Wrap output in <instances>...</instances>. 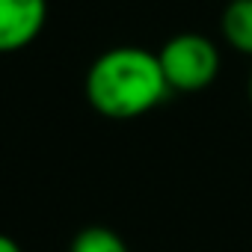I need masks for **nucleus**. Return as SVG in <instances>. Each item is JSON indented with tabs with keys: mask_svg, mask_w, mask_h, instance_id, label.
Instances as JSON below:
<instances>
[{
	"mask_svg": "<svg viewBox=\"0 0 252 252\" xmlns=\"http://www.w3.org/2000/svg\"><path fill=\"white\" fill-rule=\"evenodd\" d=\"M48 21V0H0V54L30 48Z\"/></svg>",
	"mask_w": 252,
	"mask_h": 252,
	"instance_id": "nucleus-3",
	"label": "nucleus"
},
{
	"mask_svg": "<svg viewBox=\"0 0 252 252\" xmlns=\"http://www.w3.org/2000/svg\"><path fill=\"white\" fill-rule=\"evenodd\" d=\"M220 36L243 57H252V0H228L220 15Z\"/></svg>",
	"mask_w": 252,
	"mask_h": 252,
	"instance_id": "nucleus-4",
	"label": "nucleus"
},
{
	"mask_svg": "<svg viewBox=\"0 0 252 252\" xmlns=\"http://www.w3.org/2000/svg\"><path fill=\"white\" fill-rule=\"evenodd\" d=\"M246 92H249V104H252V71H249V86H246Z\"/></svg>",
	"mask_w": 252,
	"mask_h": 252,
	"instance_id": "nucleus-7",
	"label": "nucleus"
},
{
	"mask_svg": "<svg viewBox=\"0 0 252 252\" xmlns=\"http://www.w3.org/2000/svg\"><path fill=\"white\" fill-rule=\"evenodd\" d=\"M0 252H24V249H21V243L15 237H9V234L0 231Z\"/></svg>",
	"mask_w": 252,
	"mask_h": 252,
	"instance_id": "nucleus-6",
	"label": "nucleus"
},
{
	"mask_svg": "<svg viewBox=\"0 0 252 252\" xmlns=\"http://www.w3.org/2000/svg\"><path fill=\"white\" fill-rule=\"evenodd\" d=\"M158 60H160V71L166 77L169 92H184V95L208 89L222 68L220 48L208 36L193 30L169 36L160 45Z\"/></svg>",
	"mask_w": 252,
	"mask_h": 252,
	"instance_id": "nucleus-2",
	"label": "nucleus"
},
{
	"mask_svg": "<svg viewBox=\"0 0 252 252\" xmlns=\"http://www.w3.org/2000/svg\"><path fill=\"white\" fill-rule=\"evenodd\" d=\"M68 252H131L113 228L107 225H86L74 234Z\"/></svg>",
	"mask_w": 252,
	"mask_h": 252,
	"instance_id": "nucleus-5",
	"label": "nucleus"
},
{
	"mask_svg": "<svg viewBox=\"0 0 252 252\" xmlns=\"http://www.w3.org/2000/svg\"><path fill=\"white\" fill-rule=\"evenodd\" d=\"M83 95L98 116L128 122L158 110L166 101L169 86L155 51L140 45H119L89 63Z\"/></svg>",
	"mask_w": 252,
	"mask_h": 252,
	"instance_id": "nucleus-1",
	"label": "nucleus"
}]
</instances>
